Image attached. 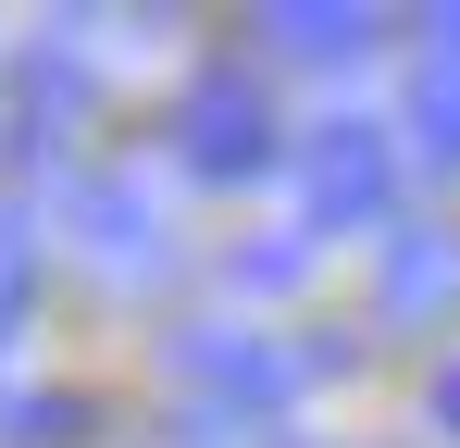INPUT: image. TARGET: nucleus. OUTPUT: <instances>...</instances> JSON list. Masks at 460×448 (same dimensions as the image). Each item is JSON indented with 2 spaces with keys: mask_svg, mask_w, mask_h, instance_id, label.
<instances>
[{
  "mask_svg": "<svg viewBox=\"0 0 460 448\" xmlns=\"http://www.w3.org/2000/svg\"><path fill=\"white\" fill-rule=\"evenodd\" d=\"M174 373H187L199 424L249 436V424H287V411H299L311 349H287V336H236V324H187V336H174Z\"/></svg>",
  "mask_w": 460,
  "mask_h": 448,
  "instance_id": "f257e3e1",
  "label": "nucleus"
},
{
  "mask_svg": "<svg viewBox=\"0 0 460 448\" xmlns=\"http://www.w3.org/2000/svg\"><path fill=\"white\" fill-rule=\"evenodd\" d=\"M162 138H174V162L187 175H212V187H236V175H261L274 162V87L236 63V50H212V63L174 87V112H162Z\"/></svg>",
  "mask_w": 460,
  "mask_h": 448,
  "instance_id": "f03ea898",
  "label": "nucleus"
},
{
  "mask_svg": "<svg viewBox=\"0 0 460 448\" xmlns=\"http://www.w3.org/2000/svg\"><path fill=\"white\" fill-rule=\"evenodd\" d=\"M63 237L87 249L100 287H162V274H174V212L150 200V175H125V162L63 187Z\"/></svg>",
  "mask_w": 460,
  "mask_h": 448,
  "instance_id": "7ed1b4c3",
  "label": "nucleus"
},
{
  "mask_svg": "<svg viewBox=\"0 0 460 448\" xmlns=\"http://www.w3.org/2000/svg\"><path fill=\"white\" fill-rule=\"evenodd\" d=\"M87 112H100V63H87L75 38H38V50L13 63V87H0V149H13V162L38 175V162L75 138Z\"/></svg>",
  "mask_w": 460,
  "mask_h": 448,
  "instance_id": "20e7f679",
  "label": "nucleus"
},
{
  "mask_svg": "<svg viewBox=\"0 0 460 448\" xmlns=\"http://www.w3.org/2000/svg\"><path fill=\"white\" fill-rule=\"evenodd\" d=\"M299 212H311V237L323 224H385L398 212V138L385 125H323L299 149Z\"/></svg>",
  "mask_w": 460,
  "mask_h": 448,
  "instance_id": "39448f33",
  "label": "nucleus"
},
{
  "mask_svg": "<svg viewBox=\"0 0 460 448\" xmlns=\"http://www.w3.org/2000/svg\"><path fill=\"white\" fill-rule=\"evenodd\" d=\"M448 299H460V237H448V224L385 237V274H374V311H385V324H436Z\"/></svg>",
  "mask_w": 460,
  "mask_h": 448,
  "instance_id": "423d86ee",
  "label": "nucleus"
},
{
  "mask_svg": "<svg viewBox=\"0 0 460 448\" xmlns=\"http://www.w3.org/2000/svg\"><path fill=\"white\" fill-rule=\"evenodd\" d=\"M411 138L460 162V13H423V75H411Z\"/></svg>",
  "mask_w": 460,
  "mask_h": 448,
  "instance_id": "0eeeda50",
  "label": "nucleus"
},
{
  "mask_svg": "<svg viewBox=\"0 0 460 448\" xmlns=\"http://www.w3.org/2000/svg\"><path fill=\"white\" fill-rule=\"evenodd\" d=\"M261 38H274L287 63H361L385 25H374V13H336V0H274V13H261Z\"/></svg>",
  "mask_w": 460,
  "mask_h": 448,
  "instance_id": "6e6552de",
  "label": "nucleus"
},
{
  "mask_svg": "<svg viewBox=\"0 0 460 448\" xmlns=\"http://www.w3.org/2000/svg\"><path fill=\"white\" fill-rule=\"evenodd\" d=\"M38 274H50L38 224H25V200H0V349L25 336V311H38Z\"/></svg>",
  "mask_w": 460,
  "mask_h": 448,
  "instance_id": "1a4fd4ad",
  "label": "nucleus"
},
{
  "mask_svg": "<svg viewBox=\"0 0 460 448\" xmlns=\"http://www.w3.org/2000/svg\"><path fill=\"white\" fill-rule=\"evenodd\" d=\"M87 436V399L63 386H0V448H75Z\"/></svg>",
  "mask_w": 460,
  "mask_h": 448,
  "instance_id": "9d476101",
  "label": "nucleus"
},
{
  "mask_svg": "<svg viewBox=\"0 0 460 448\" xmlns=\"http://www.w3.org/2000/svg\"><path fill=\"white\" fill-rule=\"evenodd\" d=\"M225 274H236V299H287L311 274V237H261V249H236Z\"/></svg>",
  "mask_w": 460,
  "mask_h": 448,
  "instance_id": "9b49d317",
  "label": "nucleus"
},
{
  "mask_svg": "<svg viewBox=\"0 0 460 448\" xmlns=\"http://www.w3.org/2000/svg\"><path fill=\"white\" fill-rule=\"evenodd\" d=\"M423 411H436V436H460V349L436 362V386H423Z\"/></svg>",
  "mask_w": 460,
  "mask_h": 448,
  "instance_id": "f8f14e48",
  "label": "nucleus"
}]
</instances>
